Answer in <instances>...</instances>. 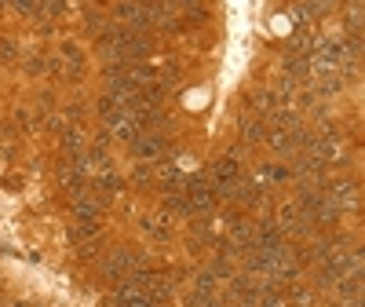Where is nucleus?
I'll return each mask as SVG.
<instances>
[{
	"label": "nucleus",
	"mask_w": 365,
	"mask_h": 307,
	"mask_svg": "<svg viewBox=\"0 0 365 307\" xmlns=\"http://www.w3.org/2000/svg\"><path fill=\"white\" fill-rule=\"evenodd\" d=\"M296 205H299V212H304L311 224H336V219H340V209L329 202L325 190H299Z\"/></svg>",
	"instance_id": "obj_1"
},
{
	"label": "nucleus",
	"mask_w": 365,
	"mask_h": 307,
	"mask_svg": "<svg viewBox=\"0 0 365 307\" xmlns=\"http://www.w3.org/2000/svg\"><path fill=\"white\" fill-rule=\"evenodd\" d=\"M274 224H277V231H282L285 241H289V238H314V224H311V219L299 212V205H292V202L277 209Z\"/></svg>",
	"instance_id": "obj_2"
},
{
	"label": "nucleus",
	"mask_w": 365,
	"mask_h": 307,
	"mask_svg": "<svg viewBox=\"0 0 365 307\" xmlns=\"http://www.w3.org/2000/svg\"><path fill=\"white\" fill-rule=\"evenodd\" d=\"M325 194H329V202L340 209V216L343 212H358L361 209V187L354 183V180H333V183H325Z\"/></svg>",
	"instance_id": "obj_3"
},
{
	"label": "nucleus",
	"mask_w": 365,
	"mask_h": 307,
	"mask_svg": "<svg viewBox=\"0 0 365 307\" xmlns=\"http://www.w3.org/2000/svg\"><path fill=\"white\" fill-rule=\"evenodd\" d=\"M128 146H132V154H136L139 161H161L164 150H168L164 136H154V132H139V136L128 143Z\"/></svg>",
	"instance_id": "obj_4"
},
{
	"label": "nucleus",
	"mask_w": 365,
	"mask_h": 307,
	"mask_svg": "<svg viewBox=\"0 0 365 307\" xmlns=\"http://www.w3.org/2000/svg\"><path fill=\"white\" fill-rule=\"evenodd\" d=\"M245 106H249V114L252 117H260V121H267L270 114H274V92H267V88H256V92H249L245 95Z\"/></svg>",
	"instance_id": "obj_5"
},
{
	"label": "nucleus",
	"mask_w": 365,
	"mask_h": 307,
	"mask_svg": "<svg viewBox=\"0 0 365 307\" xmlns=\"http://www.w3.org/2000/svg\"><path fill=\"white\" fill-rule=\"evenodd\" d=\"M314 44H318V37H314V30L311 26H296V33L285 40V55H311L314 52Z\"/></svg>",
	"instance_id": "obj_6"
},
{
	"label": "nucleus",
	"mask_w": 365,
	"mask_h": 307,
	"mask_svg": "<svg viewBox=\"0 0 365 307\" xmlns=\"http://www.w3.org/2000/svg\"><path fill=\"white\" fill-rule=\"evenodd\" d=\"M99 202L88 194V190H80V194H73V216L77 219H99Z\"/></svg>",
	"instance_id": "obj_7"
},
{
	"label": "nucleus",
	"mask_w": 365,
	"mask_h": 307,
	"mask_svg": "<svg viewBox=\"0 0 365 307\" xmlns=\"http://www.w3.org/2000/svg\"><path fill=\"white\" fill-rule=\"evenodd\" d=\"M333 11V4H292V18H296V26H307L311 18H318V15H329Z\"/></svg>",
	"instance_id": "obj_8"
},
{
	"label": "nucleus",
	"mask_w": 365,
	"mask_h": 307,
	"mask_svg": "<svg viewBox=\"0 0 365 307\" xmlns=\"http://www.w3.org/2000/svg\"><path fill=\"white\" fill-rule=\"evenodd\" d=\"M241 136H245L249 143H260V139H267V121L252 117V114H241Z\"/></svg>",
	"instance_id": "obj_9"
},
{
	"label": "nucleus",
	"mask_w": 365,
	"mask_h": 307,
	"mask_svg": "<svg viewBox=\"0 0 365 307\" xmlns=\"http://www.w3.org/2000/svg\"><path fill=\"white\" fill-rule=\"evenodd\" d=\"M62 150L70 154V158H84V154H88V146H84V136L77 128H66L62 132Z\"/></svg>",
	"instance_id": "obj_10"
},
{
	"label": "nucleus",
	"mask_w": 365,
	"mask_h": 307,
	"mask_svg": "<svg viewBox=\"0 0 365 307\" xmlns=\"http://www.w3.org/2000/svg\"><path fill=\"white\" fill-rule=\"evenodd\" d=\"M84 238H99V224L95 219H77V227H70V241L80 245Z\"/></svg>",
	"instance_id": "obj_11"
},
{
	"label": "nucleus",
	"mask_w": 365,
	"mask_h": 307,
	"mask_svg": "<svg viewBox=\"0 0 365 307\" xmlns=\"http://www.w3.org/2000/svg\"><path fill=\"white\" fill-rule=\"evenodd\" d=\"M114 15H117V18H124L132 30H139V22H143V4H128V0H124V4H117V8H114Z\"/></svg>",
	"instance_id": "obj_12"
},
{
	"label": "nucleus",
	"mask_w": 365,
	"mask_h": 307,
	"mask_svg": "<svg viewBox=\"0 0 365 307\" xmlns=\"http://www.w3.org/2000/svg\"><path fill=\"white\" fill-rule=\"evenodd\" d=\"M333 289L340 293V300H361V278H340Z\"/></svg>",
	"instance_id": "obj_13"
},
{
	"label": "nucleus",
	"mask_w": 365,
	"mask_h": 307,
	"mask_svg": "<svg viewBox=\"0 0 365 307\" xmlns=\"http://www.w3.org/2000/svg\"><path fill=\"white\" fill-rule=\"evenodd\" d=\"M285 300H289V307H314V293L304 289V285H292L285 293Z\"/></svg>",
	"instance_id": "obj_14"
},
{
	"label": "nucleus",
	"mask_w": 365,
	"mask_h": 307,
	"mask_svg": "<svg viewBox=\"0 0 365 307\" xmlns=\"http://www.w3.org/2000/svg\"><path fill=\"white\" fill-rule=\"evenodd\" d=\"M121 187H124V180H121L117 172H110V168H106V172L99 175V187H95V190H102V194H117Z\"/></svg>",
	"instance_id": "obj_15"
},
{
	"label": "nucleus",
	"mask_w": 365,
	"mask_h": 307,
	"mask_svg": "<svg viewBox=\"0 0 365 307\" xmlns=\"http://www.w3.org/2000/svg\"><path fill=\"white\" fill-rule=\"evenodd\" d=\"M343 30H347V37H361V4H354L347 11V18H343Z\"/></svg>",
	"instance_id": "obj_16"
},
{
	"label": "nucleus",
	"mask_w": 365,
	"mask_h": 307,
	"mask_svg": "<svg viewBox=\"0 0 365 307\" xmlns=\"http://www.w3.org/2000/svg\"><path fill=\"white\" fill-rule=\"evenodd\" d=\"M139 227H143V234H150V238H157V241H168V227H161V219H139Z\"/></svg>",
	"instance_id": "obj_17"
},
{
	"label": "nucleus",
	"mask_w": 365,
	"mask_h": 307,
	"mask_svg": "<svg viewBox=\"0 0 365 307\" xmlns=\"http://www.w3.org/2000/svg\"><path fill=\"white\" fill-rule=\"evenodd\" d=\"M208 274H212V278H223V282H230V278H234V267L227 263V256H216V260L208 263Z\"/></svg>",
	"instance_id": "obj_18"
},
{
	"label": "nucleus",
	"mask_w": 365,
	"mask_h": 307,
	"mask_svg": "<svg viewBox=\"0 0 365 307\" xmlns=\"http://www.w3.org/2000/svg\"><path fill=\"white\" fill-rule=\"evenodd\" d=\"M154 74H157L161 88H168V84L179 81V66H176V62H161V70H154Z\"/></svg>",
	"instance_id": "obj_19"
},
{
	"label": "nucleus",
	"mask_w": 365,
	"mask_h": 307,
	"mask_svg": "<svg viewBox=\"0 0 365 307\" xmlns=\"http://www.w3.org/2000/svg\"><path fill=\"white\" fill-rule=\"evenodd\" d=\"M84 26H88V33H106V18L99 15V11H84Z\"/></svg>",
	"instance_id": "obj_20"
},
{
	"label": "nucleus",
	"mask_w": 365,
	"mask_h": 307,
	"mask_svg": "<svg viewBox=\"0 0 365 307\" xmlns=\"http://www.w3.org/2000/svg\"><path fill=\"white\" fill-rule=\"evenodd\" d=\"M99 256V238H88L77 245V260H95Z\"/></svg>",
	"instance_id": "obj_21"
},
{
	"label": "nucleus",
	"mask_w": 365,
	"mask_h": 307,
	"mask_svg": "<svg viewBox=\"0 0 365 307\" xmlns=\"http://www.w3.org/2000/svg\"><path fill=\"white\" fill-rule=\"evenodd\" d=\"M132 183H136V187L154 183V168H150V165H136V172H132Z\"/></svg>",
	"instance_id": "obj_22"
},
{
	"label": "nucleus",
	"mask_w": 365,
	"mask_h": 307,
	"mask_svg": "<svg viewBox=\"0 0 365 307\" xmlns=\"http://www.w3.org/2000/svg\"><path fill=\"white\" fill-rule=\"evenodd\" d=\"M11 8H15L18 15H30V18H33V15H40V4H30V0H15Z\"/></svg>",
	"instance_id": "obj_23"
},
{
	"label": "nucleus",
	"mask_w": 365,
	"mask_h": 307,
	"mask_svg": "<svg viewBox=\"0 0 365 307\" xmlns=\"http://www.w3.org/2000/svg\"><path fill=\"white\" fill-rule=\"evenodd\" d=\"M40 15H66V4H62V0H52V4H40Z\"/></svg>",
	"instance_id": "obj_24"
},
{
	"label": "nucleus",
	"mask_w": 365,
	"mask_h": 307,
	"mask_svg": "<svg viewBox=\"0 0 365 307\" xmlns=\"http://www.w3.org/2000/svg\"><path fill=\"white\" fill-rule=\"evenodd\" d=\"M0 59H15V44L11 40H0Z\"/></svg>",
	"instance_id": "obj_25"
},
{
	"label": "nucleus",
	"mask_w": 365,
	"mask_h": 307,
	"mask_svg": "<svg viewBox=\"0 0 365 307\" xmlns=\"http://www.w3.org/2000/svg\"><path fill=\"white\" fill-rule=\"evenodd\" d=\"M15 307H37V303H15Z\"/></svg>",
	"instance_id": "obj_26"
}]
</instances>
